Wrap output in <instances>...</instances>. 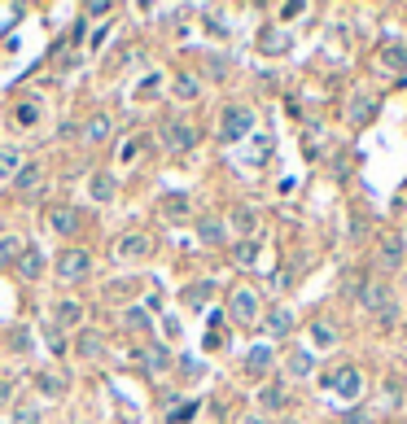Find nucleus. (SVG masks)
<instances>
[{
    "instance_id": "f8f14e48",
    "label": "nucleus",
    "mask_w": 407,
    "mask_h": 424,
    "mask_svg": "<svg viewBox=\"0 0 407 424\" xmlns=\"http://www.w3.org/2000/svg\"><path fill=\"white\" fill-rule=\"evenodd\" d=\"M75 355H79V359H101V355H105V337L97 333V328H83V333H75Z\"/></svg>"
},
{
    "instance_id": "49530a36",
    "label": "nucleus",
    "mask_w": 407,
    "mask_h": 424,
    "mask_svg": "<svg viewBox=\"0 0 407 424\" xmlns=\"http://www.w3.org/2000/svg\"><path fill=\"white\" fill-rule=\"evenodd\" d=\"M9 390H14V385H9V381H5V385H0V403H5V398H9Z\"/></svg>"
},
{
    "instance_id": "473e14b6",
    "label": "nucleus",
    "mask_w": 407,
    "mask_h": 424,
    "mask_svg": "<svg viewBox=\"0 0 407 424\" xmlns=\"http://www.w3.org/2000/svg\"><path fill=\"white\" fill-rule=\"evenodd\" d=\"M210 293H214V285H210V280H201V285H188V289H184V302H188V306H206Z\"/></svg>"
},
{
    "instance_id": "9b49d317",
    "label": "nucleus",
    "mask_w": 407,
    "mask_h": 424,
    "mask_svg": "<svg viewBox=\"0 0 407 424\" xmlns=\"http://www.w3.org/2000/svg\"><path fill=\"white\" fill-rule=\"evenodd\" d=\"M285 403H289V390H285L280 381H267V385H258V407H263V416L280 411Z\"/></svg>"
},
{
    "instance_id": "de8ad7c7",
    "label": "nucleus",
    "mask_w": 407,
    "mask_h": 424,
    "mask_svg": "<svg viewBox=\"0 0 407 424\" xmlns=\"http://www.w3.org/2000/svg\"><path fill=\"white\" fill-rule=\"evenodd\" d=\"M403 411H407V398H403Z\"/></svg>"
},
{
    "instance_id": "dca6fc26",
    "label": "nucleus",
    "mask_w": 407,
    "mask_h": 424,
    "mask_svg": "<svg viewBox=\"0 0 407 424\" xmlns=\"http://www.w3.org/2000/svg\"><path fill=\"white\" fill-rule=\"evenodd\" d=\"M123 328H127V333H136V337H149L153 333V320H149L145 306H127V311H123Z\"/></svg>"
},
{
    "instance_id": "a19ab883",
    "label": "nucleus",
    "mask_w": 407,
    "mask_h": 424,
    "mask_svg": "<svg viewBox=\"0 0 407 424\" xmlns=\"http://www.w3.org/2000/svg\"><path fill=\"white\" fill-rule=\"evenodd\" d=\"M179 376H188V381L201 376V363H197V359H179Z\"/></svg>"
},
{
    "instance_id": "f03ea898",
    "label": "nucleus",
    "mask_w": 407,
    "mask_h": 424,
    "mask_svg": "<svg viewBox=\"0 0 407 424\" xmlns=\"http://www.w3.org/2000/svg\"><path fill=\"white\" fill-rule=\"evenodd\" d=\"M407 263V237L403 232H381V241H377V272L381 276H394L399 267Z\"/></svg>"
},
{
    "instance_id": "412c9836",
    "label": "nucleus",
    "mask_w": 407,
    "mask_h": 424,
    "mask_svg": "<svg viewBox=\"0 0 407 424\" xmlns=\"http://www.w3.org/2000/svg\"><path fill=\"white\" fill-rule=\"evenodd\" d=\"M18 276H22V280H40V276H44V254H40V250H22Z\"/></svg>"
},
{
    "instance_id": "7c9ffc66",
    "label": "nucleus",
    "mask_w": 407,
    "mask_h": 424,
    "mask_svg": "<svg viewBox=\"0 0 407 424\" xmlns=\"http://www.w3.org/2000/svg\"><path fill=\"white\" fill-rule=\"evenodd\" d=\"M40 416H44L40 403H18V407H14V420H9V424H40Z\"/></svg>"
},
{
    "instance_id": "4c0bfd02",
    "label": "nucleus",
    "mask_w": 407,
    "mask_h": 424,
    "mask_svg": "<svg viewBox=\"0 0 407 424\" xmlns=\"http://www.w3.org/2000/svg\"><path fill=\"white\" fill-rule=\"evenodd\" d=\"M127 293H136V280H114V285H105V298H127Z\"/></svg>"
},
{
    "instance_id": "f704fd0d",
    "label": "nucleus",
    "mask_w": 407,
    "mask_h": 424,
    "mask_svg": "<svg viewBox=\"0 0 407 424\" xmlns=\"http://www.w3.org/2000/svg\"><path fill=\"white\" fill-rule=\"evenodd\" d=\"M232 258H236L241 267H250V263L258 258V245H254V241H236V245H232Z\"/></svg>"
},
{
    "instance_id": "c756f323",
    "label": "nucleus",
    "mask_w": 407,
    "mask_h": 424,
    "mask_svg": "<svg viewBox=\"0 0 407 424\" xmlns=\"http://www.w3.org/2000/svg\"><path fill=\"white\" fill-rule=\"evenodd\" d=\"M285 368H289V376H311V368H316V359H311L307 350H289Z\"/></svg>"
},
{
    "instance_id": "2f4dec72",
    "label": "nucleus",
    "mask_w": 407,
    "mask_h": 424,
    "mask_svg": "<svg viewBox=\"0 0 407 424\" xmlns=\"http://www.w3.org/2000/svg\"><path fill=\"white\" fill-rule=\"evenodd\" d=\"M18 171H22V153H18V149H0V175H5V180H14Z\"/></svg>"
},
{
    "instance_id": "5701e85b",
    "label": "nucleus",
    "mask_w": 407,
    "mask_h": 424,
    "mask_svg": "<svg viewBox=\"0 0 407 424\" xmlns=\"http://www.w3.org/2000/svg\"><path fill=\"white\" fill-rule=\"evenodd\" d=\"M22 250H27V245H22V237H14V232H5V237H0V267H18Z\"/></svg>"
},
{
    "instance_id": "39448f33",
    "label": "nucleus",
    "mask_w": 407,
    "mask_h": 424,
    "mask_svg": "<svg viewBox=\"0 0 407 424\" xmlns=\"http://www.w3.org/2000/svg\"><path fill=\"white\" fill-rule=\"evenodd\" d=\"M88 272H92L88 250H66L57 258V280H62V285H79V280H88Z\"/></svg>"
},
{
    "instance_id": "72a5a7b5",
    "label": "nucleus",
    "mask_w": 407,
    "mask_h": 424,
    "mask_svg": "<svg viewBox=\"0 0 407 424\" xmlns=\"http://www.w3.org/2000/svg\"><path fill=\"white\" fill-rule=\"evenodd\" d=\"M158 88H162V70H149V75H140L136 97H158Z\"/></svg>"
},
{
    "instance_id": "e433bc0d",
    "label": "nucleus",
    "mask_w": 407,
    "mask_h": 424,
    "mask_svg": "<svg viewBox=\"0 0 407 424\" xmlns=\"http://www.w3.org/2000/svg\"><path fill=\"white\" fill-rule=\"evenodd\" d=\"M14 119H18V127H35L40 123V105H18Z\"/></svg>"
},
{
    "instance_id": "f257e3e1",
    "label": "nucleus",
    "mask_w": 407,
    "mask_h": 424,
    "mask_svg": "<svg viewBox=\"0 0 407 424\" xmlns=\"http://www.w3.org/2000/svg\"><path fill=\"white\" fill-rule=\"evenodd\" d=\"M359 298H364V306H368V311H373V320H377L381 328L399 324V298H394V289H390V280H386V276L368 280Z\"/></svg>"
},
{
    "instance_id": "58836bf2",
    "label": "nucleus",
    "mask_w": 407,
    "mask_h": 424,
    "mask_svg": "<svg viewBox=\"0 0 407 424\" xmlns=\"http://www.w3.org/2000/svg\"><path fill=\"white\" fill-rule=\"evenodd\" d=\"M31 333H27V328H9V350H18V355H22V350H27L31 346V341H27Z\"/></svg>"
},
{
    "instance_id": "b1692460",
    "label": "nucleus",
    "mask_w": 407,
    "mask_h": 424,
    "mask_svg": "<svg viewBox=\"0 0 407 424\" xmlns=\"http://www.w3.org/2000/svg\"><path fill=\"white\" fill-rule=\"evenodd\" d=\"M272 359H276V355H272V346H254V350L245 355V372H250V376H263V372L272 368Z\"/></svg>"
},
{
    "instance_id": "6e6552de",
    "label": "nucleus",
    "mask_w": 407,
    "mask_h": 424,
    "mask_svg": "<svg viewBox=\"0 0 407 424\" xmlns=\"http://www.w3.org/2000/svg\"><path fill=\"white\" fill-rule=\"evenodd\" d=\"M149 250H153V241L145 237V232H123L118 245H114V254L123 258V263H131V258H145Z\"/></svg>"
},
{
    "instance_id": "bb28decb",
    "label": "nucleus",
    "mask_w": 407,
    "mask_h": 424,
    "mask_svg": "<svg viewBox=\"0 0 407 424\" xmlns=\"http://www.w3.org/2000/svg\"><path fill=\"white\" fill-rule=\"evenodd\" d=\"M311 341H316L320 350H329V346H338V328H333L329 320H316L311 324Z\"/></svg>"
},
{
    "instance_id": "ddd939ff",
    "label": "nucleus",
    "mask_w": 407,
    "mask_h": 424,
    "mask_svg": "<svg viewBox=\"0 0 407 424\" xmlns=\"http://www.w3.org/2000/svg\"><path fill=\"white\" fill-rule=\"evenodd\" d=\"M44 219H49V232H57V237H70V232L79 228V215L70 206H49V215H44Z\"/></svg>"
},
{
    "instance_id": "9d476101",
    "label": "nucleus",
    "mask_w": 407,
    "mask_h": 424,
    "mask_svg": "<svg viewBox=\"0 0 407 424\" xmlns=\"http://www.w3.org/2000/svg\"><path fill=\"white\" fill-rule=\"evenodd\" d=\"M140 368H145L149 376L166 372V368H171V350H166V346H158V341H149V346L140 350Z\"/></svg>"
},
{
    "instance_id": "c9c22d12",
    "label": "nucleus",
    "mask_w": 407,
    "mask_h": 424,
    "mask_svg": "<svg viewBox=\"0 0 407 424\" xmlns=\"http://www.w3.org/2000/svg\"><path fill=\"white\" fill-rule=\"evenodd\" d=\"M110 127H114V123H110V119H105V114H97V119H92V123H88V132H83V136H88V140H92V145H97V140H105V136H110Z\"/></svg>"
},
{
    "instance_id": "ea45409f",
    "label": "nucleus",
    "mask_w": 407,
    "mask_h": 424,
    "mask_svg": "<svg viewBox=\"0 0 407 424\" xmlns=\"http://www.w3.org/2000/svg\"><path fill=\"white\" fill-rule=\"evenodd\" d=\"M193 411H197V403H179L166 420H171V424H184V420H193Z\"/></svg>"
},
{
    "instance_id": "2eb2a0df",
    "label": "nucleus",
    "mask_w": 407,
    "mask_h": 424,
    "mask_svg": "<svg viewBox=\"0 0 407 424\" xmlns=\"http://www.w3.org/2000/svg\"><path fill=\"white\" fill-rule=\"evenodd\" d=\"M197 237H201V245H223L228 241V223L206 215V219H197Z\"/></svg>"
},
{
    "instance_id": "423d86ee",
    "label": "nucleus",
    "mask_w": 407,
    "mask_h": 424,
    "mask_svg": "<svg viewBox=\"0 0 407 424\" xmlns=\"http://www.w3.org/2000/svg\"><path fill=\"white\" fill-rule=\"evenodd\" d=\"M324 385L342 398V403H355V398L364 394V372H359V368H342L338 376H329Z\"/></svg>"
},
{
    "instance_id": "aec40b11",
    "label": "nucleus",
    "mask_w": 407,
    "mask_h": 424,
    "mask_svg": "<svg viewBox=\"0 0 407 424\" xmlns=\"http://www.w3.org/2000/svg\"><path fill=\"white\" fill-rule=\"evenodd\" d=\"M381 66H386L390 75H403L407 70V49L403 44H381Z\"/></svg>"
},
{
    "instance_id": "a18cd8bd",
    "label": "nucleus",
    "mask_w": 407,
    "mask_h": 424,
    "mask_svg": "<svg viewBox=\"0 0 407 424\" xmlns=\"http://www.w3.org/2000/svg\"><path fill=\"white\" fill-rule=\"evenodd\" d=\"M241 424H267V416H245Z\"/></svg>"
},
{
    "instance_id": "cd10ccee",
    "label": "nucleus",
    "mask_w": 407,
    "mask_h": 424,
    "mask_svg": "<svg viewBox=\"0 0 407 424\" xmlns=\"http://www.w3.org/2000/svg\"><path fill=\"white\" fill-rule=\"evenodd\" d=\"M35 184H40V162H22V171L14 175V188L18 193H31Z\"/></svg>"
},
{
    "instance_id": "a878e982",
    "label": "nucleus",
    "mask_w": 407,
    "mask_h": 424,
    "mask_svg": "<svg viewBox=\"0 0 407 424\" xmlns=\"http://www.w3.org/2000/svg\"><path fill=\"white\" fill-rule=\"evenodd\" d=\"M175 97L179 101H197L201 97V79L188 75V70H184V75H175Z\"/></svg>"
},
{
    "instance_id": "c03bdc74",
    "label": "nucleus",
    "mask_w": 407,
    "mask_h": 424,
    "mask_svg": "<svg viewBox=\"0 0 407 424\" xmlns=\"http://www.w3.org/2000/svg\"><path fill=\"white\" fill-rule=\"evenodd\" d=\"M162 328H166L171 337H179V320H175V315H166V320H162Z\"/></svg>"
},
{
    "instance_id": "7ed1b4c3",
    "label": "nucleus",
    "mask_w": 407,
    "mask_h": 424,
    "mask_svg": "<svg viewBox=\"0 0 407 424\" xmlns=\"http://www.w3.org/2000/svg\"><path fill=\"white\" fill-rule=\"evenodd\" d=\"M254 132V110L250 105H228V110L219 114V140L223 145H236V140H245Z\"/></svg>"
},
{
    "instance_id": "4468645a",
    "label": "nucleus",
    "mask_w": 407,
    "mask_h": 424,
    "mask_svg": "<svg viewBox=\"0 0 407 424\" xmlns=\"http://www.w3.org/2000/svg\"><path fill=\"white\" fill-rule=\"evenodd\" d=\"M83 302H75V298H62L53 306V320H57V328H75V324H83Z\"/></svg>"
},
{
    "instance_id": "20e7f679",
    "label": "nucleus",
    "mask_w": 407,
    "mask_h": 424,
    "mask_svg": "<svg viewBox=\"0 0 407 424\" xmlns=\"http://www.w3.org/2000/svg\"><path fill=\"white\" fill-rule=\"evenodd\" d=\"M228 315H232V324H258V315H263V302H258V293L250 289V285H236L232 289V298H228Z\"/></svg>"
},
{
    "instance_id": "f3484780",
    "label": "nucleus",
    "mask_w": 407,
    "mask_h": 424,
    "mask_svg": "<svg viewBox=\"0 0 407 424\" xmlns=\"http://www.w3.org/2000/svg\"><path fill=\"white\" fill-rule=\"evenodd\" d=\"M162 215L166 219H188V215H193V197H188V193H166L162 197Z\"/></svg>"
},
{
    "instance_id": "a211bd4d",
    "label": "nucleus",
    "mask_w": 407,
    "mask_h": 424,
    "mask_svg": "<svg viewBox=\"0 0 407 424\" xmlns=\"http://www.w3.org/2000/svg\"><path fill=\"white\" fill-rule=\"evenodd\" d=\"M88 193H92V202H110V197L118 193V184H114V175L110 171H97L88 180Z\"/></svg>"
},
{
    "instance_id": "4be33fe9",
    "label": "nucleus",
    "mask_w": 407,
    "mask_h": 424,
    "mask_svg": "<svg viewBox=\"0 0 407 424\" xmlns=\"http://www.w3.org/2000/svg\"><path fill=\"white\" fill-rule=\"evenodd\" d=\"M35 390H40L44 398H62V394H66V376H57V372H35Z\"/></svg>"
},
{
    "instance_id": "37998d69",
    "label": "nucleus",
    "mask_w": 407,
    "mask_h": 424,
    "mask_svg": "<svg viewBox=\"0 0 407 424\" xmlns=\"http://www.w3.org/2000/svg\"><path fill=\"white\" fill-rule=\"evenodd\" d=\"M49 346H53V350H66V337H62V328H49Z\"/></svg>"
},
{
    "instance_id": "393cba45",
    "label": "nucleus",
    "mask_w": 407,
    "mask_h": 424,
    "mask_svg": "<svg viewBox=\"0 0 407 424\" xmlns=\"http://www.w3.org/2000/svg\"><path fill=\"white\" fill-rule=\"evenodd\" d=\"M373 110H377L373 92H355V97H351V123H355V127L364 123V119H368V114H373Z\"/></svg>"
},
{
    "instance_id": "1a4fd4ad",
    "label": "nucleus",
    "mask_w": 407,
    "mask_h": 424,
    "mask_svg": "<svg viewBox=\"0 0 407 424\" xmlns=\"http://www.w3.org/2000/svg\"><path fill=\"white\" fill-rule=\"evenodd\" d=\"M228 232L232 237H241V241H254V232H258V215L250 206H236L232 215H228Z\"/></svg>"
},
{
    "instance_id": "79ce46f5",
    "label": "nucleus",
    "mask_w": 407,
    "mask_h": 424,
    "mask_svg": "<svg viewBox=\"0 0 407 424\" xmlns=\"http://www.w3.org/2000/svg\"><path fill=\"white\" fill-rule=\"evenodd\" d=\"M136 149H140V140H123V149H118V162H131V158H136Z\"/></svg>"
},
{
    "instance_id": "c85d7f7f",
    "label": "nucleus",
    "mask_w": 407,
    "mask_h": 424,
    "mask_svg": "<svg viewBox=\"0 0 407 424\" xmlns=\"http://www.w3.org/2000/svg\"><path fill=\"white\" fill-rule=\"evenodd\" d=\"M258 44H263V53H272V57H276V53H285V49H289V35H285V31H276V27H267Z\"/></svg>"
},
{
    "instance_id": "0eeeda50",
    "label": "nucleus",
    "mask_w": 407,
    "mask_h": 424,
    "mask_svg": "<svg viewBox=\"0 0 407 424\" xmlns=\"http://www.w3.org/2000/svg\"><path fill=\"white\" fill-rule=\"evenodd\" d=\"M162 145L175 149V153H188V149L197 145V127H193V123H179V119L162 123Z\"/></svg>"
},
{
    "instance_id": "6ab92c4d",
    "label": "nucleus",
    "mask_w": 407,
    "mask_h": 424,
    "mask_svg": "<svg viewBox=\"0 0 407 424\" xmlns=\"http://www.w3.org/2000/svg\"><path fill=\"white\" fill-rule=\"evenodd\" d=\"M294 333V315L285 306H272L267 311V337H289Z\"/></svg>"
}]
</instances>
